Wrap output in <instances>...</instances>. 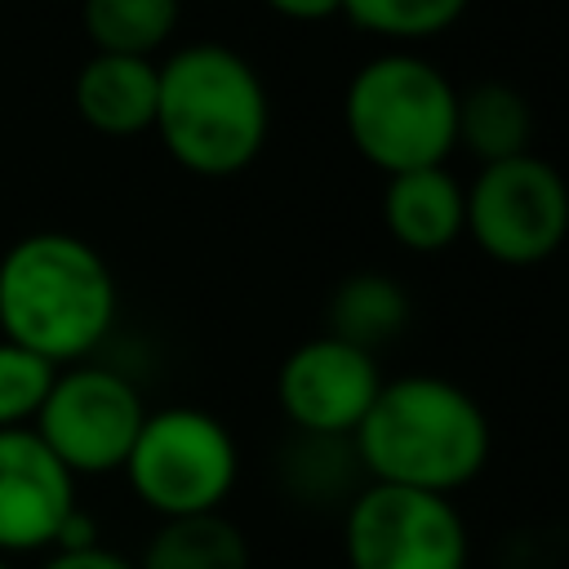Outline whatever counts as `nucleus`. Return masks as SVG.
<instances>
[{"label": "nucleus", "mask_w": 569, "mask_h": 569, "mask_svg": "<svg viewBox=\"0 0 569 569\" xmlns=\"http://www.w3.org/2000/svg\"><path fill=\"white\" fill-rule=\"evenodd\" d=\"M365 480L453 498L489 462V418L440 373H400L378 387L351 436Z\"/></svg>", "instance_id": "nucleus-1"}, {"label": "nucleus", "mask_w": 569, "mask_h": 569, "mask_svg": "<svg viewBox=\"0 0 569 569\" xmlns=\"http://www.w3.org/2000/svg\"><path fill=\"white\" fill-rule=\"evenodd\" d=\"M116 320V280L102 253L67 231H31L0 258V338L40 360L80 365Z\"/></svg>", "instance_id": "nucleus-2"}, {"label": "nucleus", "mask_w": 569, "mask_h": 569, "mask_svg": "<svg viewBox=\"0 0 569 569\" xmlns=\"http://www.w3.org/2000/svg\"><path fill=\"white\" fill-rule=\"evenodd\" d=\"M164 151L200 178L249 169L267 142L271 107L249 58L227 44H187L160 62L156 124Z\"/></svg>", "instance_id": "nucleus-3"}, {"label": "nucleus", "mask_w": 569, "mask_h": 569, "mask_svg": "<svg viewBox=\"0 0 569 569\" xmlns=\"http://www.w3.org/2000/svg\"><path fill=\"white\" fill-rule=\"evenodd\" d=\"M351 147L387 178L436 169L458 147V89L418 53L369 58L342 98Z\"/></svg>", "instance_id": "nucleus-4"}, {"label": "nucleus", "mask_w": 569, "mask_h": 569, "mask_svg": "<svg viewBox=\"0 0 569 569\" xmlns=\"http://www.w3.org/2000/svg\"><path fill=\"white\" fill-rule=\"evenodd\" d=\"M120 471L147 511L182 520L209 516L227 502L240 476V453L222 418L196 405H169L147 413Z\"/></svg>", "instance_id": "nucleus-5"}, {"label": "nucleus", "mask_w": 569, "mask_h": 569, "mask_svg": "<svg viewBox=\"0 0 569 569\" xmlns=\"http://www.w3.org/2000/svg\"><path fill=\"white\" fill-rule=\"evenodd\" d=\"M347 569H467L471 533L453 498L365 480L342 507Z\"/></svg>", "instance_id": "nucleus-6"}, {"label": "nucleus", "mask_w": 569, "mask_h": 569, "mask_svg": "<svg viewBox=\"0 0 569 569\" xmlns=\"http://www.w3.org/2000/svg\"><path fill=\"white\" fill-rule=\"evenodd\" d=\"M467 231L502 267L547 262L569 236V182L542 156L485 164L467 191Z\"/></svg>", "instance_id": "nucleus-7"}, {"label": "nucleus", "mask_w": 569, "mask_h": 569, "mask_svg": "<svg viewBox=\"0 0 569 569\" xmlns=\"http://www.w3.org/2000/svg\"><path fill=\"white\" fill-rule=\"evenodd\" d=\"M142 422L147 405L124 373L107 365H71L53 378L31 431L71 476H107L124 467Z\"/></svg>", "instance_id": "nucleus-8"}, {"label": "nucleus", "mask_w": 569, "mask_h": 569, "mask_svg": "<svg viewBox=\"0 0 569 569\" xmlns=\"http://www.w3.org/2000/svg\"><path fill=\"white\" fill-rule=\"evenodd\" d=\"M378 387H382L378 360L333 333L298 342L276 373L280 413L293 422L298 436L351 440Z\"/></svg>", "instance_id": "nucleus-9"}, {"label": "nucleus", "mask_w": 569, "mask_h": 569, "mask_svg": "<svg viewBox=\"0 0 569 569\" xmlns=\"http://www.w3.org/2000/svg\"><path fill=\"white\" fill-rule=\"evenodd\" d=\"M76 476L31 427L0 431V556L53 551L76 511Z\"/></svg>", "instance_id": "nucleus-10"}, {"label": "nucleus", "mask_w": 569, "mask_h": 569, "mask_svg": "<svg viewBox=\"0 0 569 569\" xmlns=\"http://www.w3.org/2000/svg\"><path fill=\"white\" fill-rule=\"evenodd\" d=\"M156 98H160V67L151 58H120V53H93L71 84L76 116L107 133L129 138L156 124Z\"/></svg>", "instance_id": "nucleus-11"}, {"label": "nucleus", "mask_w": 569, "mask_h": 569, "mask_svg": "<svg viewBox=\"0 0 569 569\" xmlns=\"http://www.w3.org/2000/svg\"><path fill=\"white\" fill-rule=\"evenodd\" d=\"M382 222L409 253H440L467 231V191L445 164L396 173L382 191Z\"/></svg>", "instance_id": "nucleus-12"}, {"label": "nucleus", "mask_w": 569, "mask_h": 569, "mask_svg": "<svg viewBox=\"0 0 569 569\" xmlns=\"http://www.w3.org/2000/svg\"><path fill=\"white\" fill-rule=\"evenodd\" d=\"M133 569H249V538L222 511L160 520Z\"/></svg>", "instance_id": "nucleus-13"}, {"label": "nucleus", "mask_w": 569, "mask_h": 569, "mask_svg": "<svg viewBox=\"0 0 569 569\" xmlns=\"http://www.w3.org/2000/svg\"><path fill=\"white\" fill-rule=\"evenodd\" d=\"M529 138H533V111L520 89L485 80L458 93V142L476 160L498 164V160L529 156Z\"/></svg>", "instance_id": "nucleus-14"}, {"label": "nucleus", "mask_w": 569, "mask_h": 569, "mask_svg": "<svg viewBox=\"0 0 569 569\" xmlns=\"http://www.w3.org/2000/svg\"><path fill=\"white\" fill-rule=\"evenodd\" d=\"M405 325H409V293L400 289L396 276L356 271L329 298V333L351 342V347H360V351H369V356L382 342L400 338Z\"/></svg>", "instance_id": "nucleus-15"}, {"label": "nucleus", "mask_w": 569, "mask_h": 569, "mask_svg": "<svg viewBox=\"0 0 569 569\" xmlns=\"http://www.w3.org/2000/svg\"><path fill=\"white\" fill-rule=\"evenodd\" d=\"M182 0H84V36L93 53L151 58L178 27Z\"/></svg>", "instance_id": "nucleus-16"}, {"label": "nucleus", "mask_w": 569, "mask_h": 569, "mask_svg": "<svg viewBox=\"0 0 569 569\" xmlns=\"http://www.w3.org/2000/svg\"><path fill=\"white\" fill-rule=\"evenodd\" d=\"M284 485L293 498L302 502H351L356 489L365 485V467L356 458L351 440H333V436H298L284 462Z\"/></svg>", "instance_id": "nucleus-17"}, {"label": "nucleus", "mask_w": 569, "mask_h": 569, "mask_svg": "<svg viewBox=\"0 0 569 569\" xmlns=\"http://www.w3.org/2000/svg\"><path fill=\"white\" fill-rule=\"evenodd\" d=\"M471 0H342V13L373 36L391 40H427L449 31Z\"/></svg>", "instance_id": "nucleus-18"}, {"label": "nucleus", "mask_w": 569, "mask_h": 569, "mask_svg": "<svg viewBox=\"0 0 569 569\" xmlns=\"http://www.w3.org/2000/svg\"><path fill=\"white\" fill-rule=\"evenodd\" d=\"M53 378H58V369L49 360L0 338V431L31 427Z\"/></svg>", "instance_id": "nucleus-19"}, {"label": "nucleus", "mask_w": 569, "mask_h": 569, "mask_svg": "<svg viewBox=\"0 0 569 569\" xmlns=\"http://www.w3.org/2000/svg\"><path fill=\"white\" fill-rule=\"evenodd\" d=\"M40 569H133V560H124L111 547H89V551H49V560Z\"/></svg>", "instance_id": "nucleus-20"}, {"label": "nucleus", "mask_w": 569, "mask_h": 569, "mask_svg": "<svg viewBox=\"0 0 569 569\" xmlns=\"http://www.w3.org/2000/svg\"><path fill=\"white\" fill-rule=\"evenodd\" d=\"M262 4L280 18H293V22H320V18L342 13V0H262Z\"/></svg>", "instance_id": "nucleus-21"}, {"label": "nucleus", "mask_w": 569, "mask_h": 569, "mask_svg": "<svg viewBox=\"0 0 569 569\" xmlns=\"http://www.w3.org/2000/svg\"><path fill=\"white\" fill-rule=\"evenodd\" d=\"M0 569H13V565H9V556H0Z\"/></svg>", "instance_id": "nucleus-22"}]
</instances>
